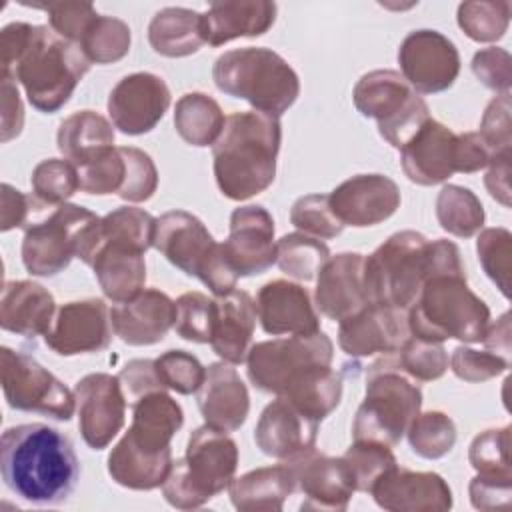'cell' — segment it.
Segmentation results:
<instances>
[{"label":"cell","instance_id":"cell-1","mask_svg":"<svg viewBox=\"0 0 512 512\" xmlns=\"http://www.w3.org/2000/svg\"><path fill=\"white\" fill-rule=\"evenodd\" d=\"M2 76L22 84L28 102L42 114L58 112L88 74L84 52L50 26L10 22L0 32Z\"/></svg>","mask_w":512,"mask_h":512},{"label":"cell","instance_id":"cell-2","mask_svg":"<svg viewBox=\"0 0 512 512\" xmlns=\"http://www.w3.org/2000/svg\"><path fill=\"white\" fill-rule=\"evenodd\" d=\"M0 472L6 488L36 506L66 502L80 480L70 438L40 422L10 426L0 438Z\"/></svg>","mask_w":512,"mask_h":512},{"label":"cell","instance_id":"cell-3","mask_svg":"<svg viewBox=\"0 0 512 512\" xmlns=\"http://www.w3.org/2000/svg\"><path fill=\"white\" fill-rule=\"evenodd\" d=\"M434 274H466L460 248L446 238L428 240L416 230L394 232L364 258L368 304L408 310Z\"/></svg>","mask_w":512,"mask_h":512},{"label":"cell","instance_id":"cell-4","mask_svg":"<svg viewBox=\"0 0 512 512\" xmlns=\"http://www.w3.org/2000/svg\"><path fill=\"white\" fill-rule=\"evenodd\" d=\"M282 126L276 116L248 110L226 116L212 146V168L222 196L242 202L264 192L276 178Z\"/></svg>","mask_w":512,"mask_h":512},{"label":"cell","instance_id":"cell-5","mask_svg":"<svg viewBox=\"0 0 512 512\" xmlns=\"http://www.w3.org/2000/svg\"><path fill=\"white\" fill-rule=\"evenodd\" d=\"M488 324L490 308L468 288L466 274L430 276L408 308L410 336L426 342H482Z\"/></svg>","mask_w":512,"mask_h":512},{"label":"cell","instance_id":"cell-6","mask_svg":"<svg viewBox=\"0 0 512 512\" xmlns=\"http://www.w3.org/2000/svg\"><path fill=\"white\" fill-rule=\"evenodd\" d=\"M216 88L246 100L254 110L280 118L298 98L296 70L274 50L264 46L234 48L220 54L212 66Z\"/></svg>","mask_w":512,"mask_h":512},{"label":"cell","instance_id":"cell-7","mask_svg":"<svg viewBox=\"0 0 512 512\" xmlns=\"http://www.w3.org/2000/svg\"><path fill=\"white\" fill-rule=\"evenodd\" d=\"M236 468V442L228 432L204 424L190 432L186 454L172 462L162 484V496L178 510L200 508L230 486Z\"/></svg>","mask_w":512,"mask_h":512},{"label":"cell","instance_id":"cell-8","mask_svg":"<svg viewBox=\"0 0 512 512\" xmlns=\"http://www.w3.org/2000/svg\"><path fill=\"white\" fill-rule=\"evenodd\" d=\"M420 408V386L400 368L396 352L384 354L368 366L366 394L354 414L352 438L396 446Z\"/></svg>","mask_w":512,"mask_h":512},{"label":"cell","instance_id":"cell-9","mask_svg":"<svg viewBox=\"0 0 512 512\" xmlns=\"http://www.w3.org/2000/svg\"><path fill=\"white\" fill-rule=\"evenodd\" d=\"M100 216L78 204H60L44 218H34L24 228L22 238V264L32 276L52 278L64 272L72 258H80L90 266L98 230Z\"/></svg>","mask_w":512,"mask_h":512},{"label":"cell","instance_id":"cell-10","mask_svg":"<svg viewBox=\"0 0 512 512\" xmlns=\"http://www.w3.org/2000/svg\"><path fill=\"white\" fill-rule=\"evenodd\" d=\"M154 248L186 276L198 278L214 296L236 288L238 274L222 244L214 240L200 218L186 210H170L156 218Z\"/></svg>","mask_w":512,"mask_h":512},{"label":"cell","instance_id":"cell-11","mask_svg":"<svg viewBox=\"0 0 512 512\" xmlns=\"http://www.w3.org/2000/svg\"><path fill=\"white\" fill-rule=\"evenodd\" d=\"M352 102L364 118H374L380 136L402 148L430 118L428 104L396 70L366 72L352 90Z\"/></svg>","mask_w":512,"mask_h":512},{"label":"cell","instance_id":"cell-12","mask_svg":"<svg viewBox=\"0 0 512 512\" xmlns=\"http://www.w3.org/2000/svg\"><path fill=\"white\" fill-rule=\"evenodd\" d=\"M0 378L6 404L12 410L36 412L60 422L74 416V392L30 354L2 346Z\"/></svg>","mask_w":512,"mask_h":512},{"label":"cell","instance_id":"cell-13","mask_svg":"<svg viewBox=\"0 0 512 512\" xmlns=\"http://www.w3.org/2000/svg\"><path fill=\"white\" fill-rule=\"evenodd\" d=\"M334 358L332 340L320 330L252 344L246 358V374L254 388L280 396L288 382L310 366H330Z\"/></svg>","mask_w":512,"mask_h":512},{"label":"cell","instance_id":"cell-14","mask_svg":"<svg viewBox=\"0 0 512 512\" xmlns=\"http://www.w3.org/2000/svg\"><path fill=\"white\" fill-rule=\"evenodd\" d=\"M402 78L416 94H438L448 90L460 74L456 44L438 30L420 28L406 34L398 48Z\"/></svg>","mask_w":512,"mask_h":512},{"label":"cell","instance_id":"cell-15","mask_svg":"<svg viewBox=\"0 0 512 512\" xmlns=\"http://www.w3.org/2000/svg\"><path fill=\"white\" fill-rule=\"evenodd\" d=\"M78 428L92 450H104L122 430L126 420V394L118 376L92 372L74 386Z\"/></svg>","mask_w":512,"mask_h":512},{"label":"cell","instance_id":"cell-16","mask_svg":"<svg viewBox=\"0 0 512 512\" xmlns=\"http://www.w3.org/2000/svg\"><path fill=\"white\" fill-rule=\"evenodd\" d=\"M46 346L58 356L102 352L112 342L110 308L102 298H84L62 304L44 334Z\"/></svg>","mask_w":512,"mask_h":512},{"label":"cell","instance_id":"cell-17","mask_svg":"<svg viewBox=\"0 0 512 512\" xmlns=\"http://www.w3.org/2000/svg\"><path fill=\"white\" fill-rule=\"evenodd\" d=\"M170 100V88L162 76L134 72L116 82L106 106L114 128L128 136H140L156 128Z\"/></svg>","mask_w":512,"mask_h":512},{"label":"cell","instance_id":"cell-18","mask_svg":"<svg viewBox=\"0 0 512 512\" xmlns=\"http://www.w3.org/2000/svg\"><path fill=\"white\" fill-rule=\"evenodd\" d=\"M224 254L240 276H258L276 264L274 218L260 204L238 206L230 214Z\"/></svg>","mask_w":512,"mask_h":512},{"label":"cell","instance_id":"cell-19","mask_svg":"<svg viewBox=\"0 0 512 512\" xmlns=\"http://www.w3.org/2000/svg\"><path fill=\"white\" fill-rule=\"evenodd\" d=\"M338 346L352 358L394 354L410 338L408 310L368 304L338 322Z\"/></svg>","mask_w":512,"mask_h":512},{"label":"cell","instance_id":"cell-20","mask_svg":"<svg viewBox=\"0 0 512 512\" xmlns=\"http://www.w3.org/2000/svg\"><path fill=\"white\" fill-rule=\"evenodd\" d=\"M146 248L138 242L98 230L96 250L90 262L94 276L104 292V296L118 304L134 298L144 290L146 284Z\"/></svg>","mask_w":512,"mask_h":512},{"label":"cell","instance_id":"cell-21","mask_svg":"<svg viewBox=\"0 0 512 512\" xmlns=\"http://www.w3.org/2000/svg\"><path fill=\"white\" fill-rule=\"evenodd\" d=\"M286 464L292 468L296 490L304 494L300 504L302 510L342 512L348 508L356 488L342 456L332 458L312 448L292 460H286Z\"/></svg>","mask_w":512,"mask_h":512},{"label":"cell","instance_id":"cell-22","mask_svg":"<svg viewBox=\"0 0 512 512\" xmlns=\"http://www.w3.org/2000/svg\"><path fill=\"white\" fill-rule=\"evenodd\" d=\"M328 200L344 226L366 228L388 220L400 208V188L384 174H358L338 184Z\"/></svg>","mask_w":512,"mask_h":512},{"label":"cell","instance_id":"cell-23","mask_svg":"<svg viewBox=\"0 0 512 512\" xmlns=\"http://www.w3.org/2000/svg\"><path fill=\"white\" fill-rule=\"evenodd\" d=\"M370 494L380 508L390 512H446L454 504L452 490L440 474L398 464L372 484Z\"/></svg>","mask_w":512,"mask_h":512},{"label":"cell","instance_id":"cell-24","mask_svg":"<svg viewBox=\"0 0 512 512\" xmlns=\"http://www.w3.org/2000/svg\"><path fill=\"white\" fill-rule=\"evenodd\" d=\"M318 426L320 422L300 412L286 398L276 396L256 422L254 442L262 454L286 462L316 448Z\"/></svg>","mask_w":512,"mask_h":512},{"label":"cell","instance_id":"cell-25","mask_svg":"<svg viewBox=\"0 0 512 512\" xmlns=\"http://www.w3.org/2000/svg\"><path fill=\"white\" fill-rule=\"evenodd\" d=\"M260 326L272 336H298L320 332V316L304 286L290 280H270L256 294Z\"/></svg>","mask_w":512,"mask_h":512},{"label":"cell","instance_id":"cell-26","mask_svg":"<svg viewBox=\"0 0 512 512\" xmlns=\"http://www.w3.org/2000/svg\"><path fill=\"white\" fill-rule=\"evenodd\" d=\"M406 178L420 186H436L456 174V132L428 118L400 148Z\"/></svg>","mask_w":512,"mask_h":512},{"label":"cell","instance_id":"cell-27","mask_svg":"<svg viewBox=\"0 0 512 512\" xmlns=\"http://www.w3.org/2000/svg\"><path fill=\"white\" fill-rule=\"evenodd\" d=\"M114 334L128 346H152L174 328L176 300L158 288H144L134 298L110 308Z\"/></svg>","mask_w":512,"mask_h":512},{"label":"cell","instance_id":"cell-28","mask_svg":"<svg viewBox=\"0 0 512 512\" xmlns=\"http://www.w3.org/2000/svg\"><path fill=\"white\" fill-rule=\"evenodd\" d=\"M314 304L320 314L336 322L368 306L364 292V256L358 252L330 256L318 272Z\"/></svg>","mask_w":512,"mask_h":512},{"label":"cell","instance_id":"cell-29","mask_svg":"<svg viewBox=\"0 0 512 512\" xmlns=\"http://www.w3.org/2000/svg\"><path fill=\"white\" fill-rule=\"evenodd\" d=\"M182 424V406L166 390H156L132 402V424L120 442L146 456L172 454L170 442Z\"/></svg>","mask_w":512,"mask_h":512},{"label":"cell","instance_id":"cell-30","mask_svg":"<svg viewBox=\"0 0 512 512\" xmlns=\"http://www.w3.org/2000/svg\"><path fill=\"white\" fill-rule=\"evenodd\" d=\"M196 404L204 422L222 432L238 430L250 412L248 388L228 362L206 366L204 382L196 392Z\"/></svg>","mask_w":512,"mask_h":512},{"label":"cell","instance_id":"cell-31","mask_svg":"<svg viewBox=\"0 0 512 512\" xmlns=\"http://www.w3.org/2000/svg\"><path fill=\"white\" fill-rule=\"evenodd\" d=\"M256 302L246 290H232L214 298L212 350L228 364H242L252 348L256 328Z\"/></svg>","mask_w":512,"mask_h":512},{"label":"cell","instance_id":"cell-32","mask_svg":"<svg viewBox=\"0 0 512 512\" xmlns=\"http://www.w3.org/2000/svg\"><path fill=\"white\" fill-rule=\"evenodd\" d=\"M56 302L48 288L32 280L4 282L0 298V326L6 332L36 338L52 326Z\"/></svg>","mask_w":512,"mask_h":512},{"label":"cell","instance_id":"cell-33","mask_svg":"<svg viewBox=\"0 0 512 512\" xmlns=\"http://www.w3.org/2000/svg\"><path fill=\"white\" fill-rule=\"evenodd\" d=\"M278 6L270 0H220L204 12L206 44L222 46L236 38L266 34L276 22Z\"/></svg>","mask_w":512,"mask_h":512},{"label":"cell","instance_id":"cell-34","mask_svg":"<svg viewBox=\"0 0 512 512\" xmlns=\"http://www.w3.org/2000/svg\"><path fill=\"white\" fill-rule=\"evenodd\" d=\"M228 492L236 510L280 512L286 498L296 492V480L292 468L282 462L278 466H262L234 478Z\"/></svg>","mask_w":512,"mask_h":512},{"label":"cell","instance_id":"cell-35","mask_svg":"<svg viewBox=\"0 0 512 512\" xmlns=\"http://www.w3.org/2000/svg\"><path fill=\"white\" fill-rule=\"evenodd\" d=\"M114 124L94 110H80L66 116L56 134L60 154L76 168L98 160L114 148Z\"/></svg>","mask_w":512,"mask_h":512},{"label":"cell","instance_id":"cell-36","mask_svg":"<svg viewBox=\"0 0 512 512\" xmlns=\"http://www.w3.org/2000/svg\"><path fill=\"white\" fill-rule=\"evenodd\" d=\"M148 42L160 56H190L206 44L204 14L182 6L162 8L148 24Z\"/></svg>","mask_w":512,"mask_h":512},{"label":"cell","instance_id":"cell-37","mask_svg":"<svg viewBox=\"0 0 512 512\" xmlns=\"http://www.w3.org/2000/svg\"><path fill=\"white\" fill-rule=\"evenodd\" d=\"M342 374L330 366H310L296 374L280 394L316 422L330 416L342 400Z\"/></svg>","mask_w":512,"mask_h":512},{"label":"cell","instance_id":"cell-38","mask_svg":"<svg viewBox=\"0 0 512 512\" xmlns=\"http://www.w3.org/2000/svg\"><path fill=\"white\" fill-rule=\"evenodd\" d=\"M224 122L226 116L220 104L204 92H188L174 106V128L178 136L196 148L214 146Z\"/></svg>","mask_w":512,"mask_h":512},{"label":"cell","instance_id":"cell-39","mask_svg":"<svg viewBox=\"0 0 512 512\" xmlns=\"http://www.w3.org/2000/svg\"><path fill=\"white\" fill-rule=\"evenodd\" d=\"M436 218L448 234L470 238L482 230L486 212L480 198L470 188L446 184L436 198Z\"/></svg>","mask_w":512,"mask_h":512},{"label":"cell","instance_id":"cell-40","mask_svg":"<svg viewBox=\"0 0 512 512\" xmlns=\"http://www.w3.org/2000/svg\"><path fill=\"white\" fill-rule=\"evenodd\" d=\"M330 258V248L314 236L304 232L284 234L276 242V264L278 268L302 282H310L318 276L320 268Z\"/></svg>","mask_w":512,"mask_h":512},{"label":"cell","instance_id":"cell-41","mask_svg":"<svg viewBox=\"0 0 512 512\" xmlns=\"http://www.w3.org/2000/svg\"><path fill=\"white\" fill-rule=\"evenodd\" d=\"M130 42V26L124 20L98 14L80 38L78 48L84 52L90 64H112L128 54Z\"/></svg>","mask_w":512,"mask_h":512},{"label":"cell","instance_id":"cell-42","mask_svg":"<svg viewBox=\"0 0 512 512\" xmlns=\"http://www.w3.org/2000/svg\"><path fill=\"white\" fill-rule=\"evenodd\" d=\"M406 438L416 456L424 460H438L452 452L456 444V424L440 410L420 412L410 422Z\"/></svg>","mask_w":512,"mask_h":512},{"label":"cell","instance_id":"cell-43","mask_svg":"<svg viewBox=\"0 0 512 512\" xmlns=\"http://www.w3.org/2000/svg\"><path fill=\"white\" fill-rule=\"evenodd\" d=\"M510 2L480 0L462 2L456 12L460 30L474 42H496L500 40L510 24Z\"/></svg>","mask_w":512,"mask_h":512},{"label":"cell","instance_id":"cell-44","mask_svg":"<svg viewBox=\"0 0 512 512\" xmlns=\"http://www.w3.org/2000/svg\"><path fill=\"white\" fill-rule=\"evenodd\" d=\"M34 198L46 206L66 204L80 190L78 170L66 158H46L38 162L30 176Z\"/></svg>","mask_w":512,"mask_h":512},{"label":"cell","instance_id":"cell-45","mask_svg":"<svg viewBox=\"0 0 512 512\" xmlns=\"http://www.w3.org/2000/svg\"><path fill=\"white\" fill-rule=\"evenodd\" d=\"M356 492H370L372 484L390 468H394L396 456L388 444L372 440H354L342 454Z\"/></svg>","mask_w":512,"mask_h":512},{"label":"cell","instance_id":"cell-46","mask_svg":"<svg viewBox=\"0 0 512 512\" xmlns=\"http://www.w3.org/2000/svg\"><path fill=\"white\" fill-rule=\"evenodd\" d=\"M478 262L504 298H510L512 234L508 228H484L476 240Z\"/></svg>","mask_w":512,"mask_h":512},{"label":"cell","instance_id":"cell-47","mask_svg":"<svg viewBox=\"0 0 512 512\" xmlns=\"http://www.w3.org/2000/svg\"><path fill=\"white\" fill-rule=\"evenodd\" d=\"M468 460L478 474L512 478L510 472V426L490 428L474 436Z\"/></svg>","mask_w":512,"mask_h":512},{"label":"cell","instance_id":"cell-48","mask_svg":"<svg viewBox=\"0 0 512 512\" xmlns=\"http://www.w3.org/2000/svg\"><path fill=\"white\" fill-rule=\"evenodd\" d=\"M214 328V298L202 292H184L176 298L174 330L180 338L196 344H210Z\"/></svg>","mask_w":512,"mask_h":512},{"label":"cell","instance_id":"cell-49","mask_svg":"<svg viewBox=\"0 0 512 512\" xmlns=\"http://www.w3.org/2000/svg\"><path fill=\"white\" fill-rule=\"evenodd\" d=\"M290 222L304 234L330 240L342 234L344 224L336 218L330 208L328 194H306L300 196L290 208Z\"/></svg>","mask_w":512,"mask_h":512},{"label":"cell","instance_id":"cell-50","mask_svg":"<svg viewBox=\"0 0 512 512\" xmlns=\"http://www.w3.org/2000/svg\"><path fill=\"white\" fill-rule=\"evenodd\" d=\"M400 368L414 380L432 382L448 370V354L442 342H426L410 336L396 352Z\"/></svg>","mask_w":512,"mask_h":512},{"label":"cell","instance_id":"cell-51","mask_svg":"<svg viewBox=\"0 0 512 512\" xmlns=\"http://www.w3.org/2000/svg\"><path fill=\"white\" fill-rule=\"evenodd\" d=\"M156 372L166 390L178 394H196L206 376V366L186 350H166L154 360Z\"/></svg>","mask_w":512,"mask_h":512},{"label":"cell","instance_id":"cell-52","mask_svg":"<svg viewBox=\"0 0 512 512\" xmlns=\"http://www.w3.org/2000/svg\"><path fill=\"white\" fill-rule=\"evenodd\" d=\"M78 170L80 190L94 196L118 194L126 180V162L120 152V146H114L98 160L84 164Z\"/></svg>","mask_w":512,"mask_h":512},{"label":"cell","instance_id":"cell-53","mask_svg":"<svg viewBox=\"0 0 512 512\" xmlns=\"http://www.w3.org/2000/svg\"><path fill=\"white\" fill-rule=\"evenodd\" d=\"M24 6L44 10L48 14L50 28L64 40L78 46L90 22L98 16L96 8L90 2H34Z\"/></svg>","mask_w":512,"mask_h":512},{"label":"cell","instance_id":"cell-54","mask_svg":"<svg viewBox=\"0 0 512 512\" xmlns=\"http://www.w3.org/2000/svg\"><path fill=\"white\" fill-rule=\"evenodd\" d=\"M126 162V180L118 196L126 202H146L158 188V170L148 152L134 146H120Z\"/></svg>","mask_w":512,"mask_h":512},{"label":"cell","instance_id":"cell-55","mask_svg":"<svg viewBox=\"0 0 512 512\" xmlns=\"http://www.w3.org/2000/svg\"><path fill=\"white\" fill-rule=\"evenodd\" d=\"M510 366V360L490 352V350H474L468 346H456L450 356L452 372L464 382H486L504 374Z\"/></svg>","mask_w":512,"mask_h":512},{"label":"cell","instance_id":"cell-56","mask_svg":"<svg viewBox=\"0 0 512 512\" xmlns=\"http://www.w3.org/2000/svg\"><path fill=\"white\" fill-rule=\"evenodd\" d=\"M478 134L496 154L512 150V120H510V94L494 96L480 120Z\"/></svg>","mask_w":512,"mask_h":512},{"label":"cell","instance_id":"cell-57","mask_svg":"<svg viewBox=\"0 0 512 512\" xmlns=\"http://www.w3.org/2000/svg\"><path fill=\"white\" fill-rule=\"evenodd\" d=\"M472 72L486 88L500 94H510L512 58L504 48L488 46L478 50L472 58Z\"/></svg>","mask_w":512,"mask_h":512},{"label":"cell","instance_id":"cell-58","mask_svg":"<svg viewBox=\"0 0 512 512\" xmlns=\"http://www.w3.org/2000/svg\"><path fill=\"white\" fill-rule=\"evenodd\" d=\"M36 200L14 188L12 184H2L0 194V230L8 232L14 228H26L34 216L40 212Z\"/></svg>","mask_w":512,"mask_h":512},{"label":"cell","instance_id":"cell-59","mask_svg":"<svg viewBox=\"0 0 512 512\" xmlns=\"http://www.w3.org/2000/svg\"><path fill=\"white\" fill-rule=\"evenodd\" d=\"M468 496L476 510H498L510 506L512 478L476 474L468 484Z\"/></svg>","mask_w":512,"mask_h":512},{"label":"cell","instance_id":"cell-60","mask_svg":"<svg viewBox=\"0 0 512 512\" xmlns=\"http://www.w3.org/2000/svg\"><path fill=\"white\" fill-rule=\"evenodd\" d=\"M118 380H120L122 390H124V394L130 402L138 400L144 394H150V392H156V390H166L158 372H156L154 360H148V358L130 360L118 372Z\"/></svg>","mask_w":512,"mask_h":512},{"label":"cell","instance_id":"cell-61","mask_svg":"<svg viewBox=\"0 0 512 512\" xmlns=\"http://www.w3.org/2000/svg\"><path fill=\"white\" fill-rule=\"evenodd\" d=\"M2 102H0V140L6 144L20 136L24 126V106L18 92V86L12 78L2 76Z\"/></svg>","mask_w":512,"mask_h":512},{"label":"cell","instance_id":"cell-62","mask_svg":"<svg viewBox=\"0 0 512 512\" xmlns=\"http://www.w3.org/2000/svg\"><path fill=\"white\" fill-rule=\"evenodd\" d=\"M492 158L494 152L478 132L456 134V172L472 174L484 170Z\"/></svg>","mask_w":512,"mask_h":512},{"label":"cell","instance_id":"cell-63","mask_svg":"<svg viewBox=\"0 0 512 512\" xmlns=\"http://www.w3.org/2000/svg\"><path fill=\"white\" fill-rule=\"evenodd\" d=\"M510 156L512 152L496 154L490 164L486 166L484 186L490 192V196L500 202L504 208H510Z\"/></svg>","mask_w":512,"mask_h":512},{"label":"cell","instance_id":"cell-64","mask_svg":"<svg viewBox=\"0 0 512 512\" xmlns=\"http://www.w3.org/2000/svg\"><path fill=\"white\" fill-rule=\"evenodd\" d=\"M486 350L496 352L504 358L510 356V314L504 312L494 324H488V330L482 338Z\"/></svg>","mask_w":512,"mask_h":512}]
</instances>
